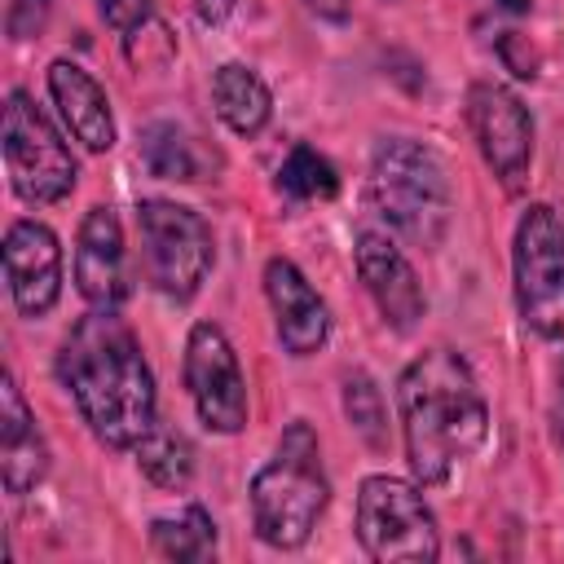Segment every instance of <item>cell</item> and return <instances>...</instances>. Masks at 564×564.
I'll return each mask as SVG.
<instances>
[{
    "instance_id": "1",
    "label": "cell",
    "mask_w": 564,
    "mask_h": 564,
    "mask_svg": "<svg viewBox=\"0 0 564 564\" xmlns=\"http://www.w3.org/2000/svg\"><path fill=\"white\" fill-rule=\"evenodd\" d=\"M57 379L106 449H137L159 423V392L132 326L115 308H88L57 352Z\"/></svg>"
},
{
    "instance_id": "2",
    "label": "cell",
    "mask_w": 564,
    "mask_h": 564,
    "mask_svg": "<svg viewBox=\"0 0 564 564\" xmlns=\"http://www.w3.org/2000/svg\"><path fill=\"white\" fill-rule=\"evenodd\" d=\"M397 410L405 463L419 485L449 480L489 432L485 392L454 348H427L401 370Z\"/></svg>"
},
{
    "instance_id": "3",
    "label": "cell",
    "mask_w": 564,
    "mask_h": 564,
    "mask_svg": "<svg viewBox=\"0 0 564 564\" xmlns=\"http://www.w3.org/2000/svg\"><path fill=\"white\" fill-rule=\"evenodd\" d=\"M330 502V480L322 471L317 432L291 419L273 445V458L251 476V524L273 551H300Z\"/></svg>"
},
{
    "instance_id": "4",
    "label": "cell",
    "mask_w": 564,
    "mask_h": 564,
    "mask_svg": "<svg viewBox=\"0 0 564 564\" xmlns=\"http://www.w3.org/2000/svg\"><path fill=\"white\" fill-rule=\"evenodd\" d=\"M370 203L375 212L388 220V229L414 247H436L449 229V212H454V194H449V176L445 163L410 141V137H388L379 141L375 159H370Z\"/></svg>"
},
{
    "instance_id": "5",
    "label": "cell",
    "mask_w": 564,
    "mask_h": 564,
    "mask_svg": "<svg viewBox=\"0 0 564 564\" xmlns=\"http://www.w3.org/2000/svg\"><path fill=\"white\" fill-rule=\"evenodd\" d=\"M357 542L379 564H432L441 555L436 516L414 480L366 476L357 489Z\"/></svg>"
},
{
    "instance_id": "6",
    "label": "cell",
    "mask_w": 564,
    "mask_h": 564,
    "mask_svg": "<svg viewBox=\"0 0 564 564\" xmlns=\"http://www.w3.org/2000/svg\"><path fill=\"white\" fill-rule=\"evenodd\" d=\"M137 225H141L145 273L154 291L167 300H194L216 260L212 225L194 207L172 203V198H141Z\"/></svg>"
},
{
    "instance_id": "7",
    "label": "cell",
    "mask_w": 564,
    "mask_h": 564,
    "mask_svg": "<svg viewBox=\"0 0 564 564\" xmlns=\"http://www.w3.org/2000/svg\"><path fill=\"white\" fill-rule=\"evenodd\" d=\"M4 167H9L13 194L31 207L62 203L79 176L70 145L22 88L4 97Z\"/></svg>"
},
{
    "instance_id": "8",
    "label": "cell",
    "mask_w": 564,
    "mask_h": 564,
    "mask_svg": "<svg viewBox=\"0 0 564 564\" xmlns=\"http://www.w3.org/2000/svg\"><path fill=\"white\" fill-rule=\"evenodd\" d=\"M511 278L520 317L538 335H564V216L546 203H533L511 242Z\"/></svg>"
},
{
    "instance_id": "9",
    "label": "cell",
    "mask_w": 564,
    "mask_h": 564,
    "mask_svg": "<svg viewBox=\"0 0 564 564\" xmlns=\"http://www.w3.org/2000/svg\"><path fill=\"white\" fill-rule=\"evenodd\" d=\"M185 388H189V401H194L198 419L212 432L234 436V432L247 427V375L238 366V352H234L229 335L216 322H194L189 326Z\"/></svg>"
},
{
    "instance_id": "10",
    "label": "cell",
    "mask_w": 564,
    "mask_h": 564,
    "mask_svg": "<svg viewBox=\"0 0 564 564\" xmlns=\"http://www.w3.org/2000/svg\"><path fill=\"white\" fill-rule=\"evenodd\" d=\"M467 123H471V137L480 145V159L494 167L502 189L516 194L524 185L529 159H533V115H529V106L507 84L480 79L467 93Z\"/></svg>"
},
{
    "instance_id": "11",
    "label": "cell",
    "mask_w": 564,
    "mask_h": 564,
    "mask_svg": "<svg viewBox=\"0 0 564 564\" xmlns=\"http://www.w3.org/2000/svg\"><path fill=\"white\" fill-rule=\"evenodd\" d=\"M4 282L22 317H44L62 295V242L44 220H13L4 229Z\"/></svg>"
},
{
    "instance_id": "12",
    "label": "cell",
    "mask_w": 564,
    "mask_h": 564,
    "mask_svg": "<svg viewBox=\"0 0 564 564\" xmlns=\"http://www.w3.org/2000/svg\"><path fill=\"white\" fill-rule=\"evenodd\" d=\"M75 291L93 308H119L128 295V247L119 216L97 203L84 212L75 234Z\"/></svg>"
},
{
    "instance_id": "13",
    "label": "cell",
    "mask_w": 564,
    "mask_h": 564,
    "mask_svg": "<svg viewBox=\"0 0 564 564\" xmlns=\"http://www.w3.org/2000/svg\"><path fill=\"white\" fill-rule=\"evenodd\" d=\"M264 295H269V308H273V326H278L282 348L291 357H313L326 344V335H330V308L317 295V286L300 273L295 260L273 256L264 264Z\"/></svg>"
},
{
    "instance_id": "14",
    "label": "cell",
    "mask_w": 564,
    "mask_h": 564,
    "mask_svg": "<svg viewBox=\"0 0 564 564\" xmlns=\"http://www.w3.org/2000/svg\"><path fill=\"white\" fill-rule=\"evenodd\" d=\"M357 273H361L375 308L383 313V322L392 330L419 326V317L427 313V295L414 278V264L405 260V251L388 234H361L357 238Z\"/></svg>"
},
{
    "instance_id": "15",
    "label": "cell",
    "mask_w": 564,
    "mask_h": 564,
    "mask_svg": "<svg viewBox=\"0 0 564 564\" xmlns=\"http://www.w3.org/2000/svg\"><path fill=\"white\" fill-rule=\"evenodd\" d=\"M48 97L66 123V132L93 150V154H106L115 145V110H110V97L106 88L70 57H57L48 66Z\"/></svg>"
},
{
    "instance_id": "16",
    "label": "cell",
    "mask_w": 564,
    "mask_h": 564,
    "mask_svg": "<svg viewBox=\"0 0 564 564\" xmlns=\"http://www.w3.org/2000/svg\"><path fill=\"white\" fill-rule=\"evenodd\" d=\"M48 471V445L44 432L18 388L13 375L0 383V480L9 494H31Z\"/></svg>"
},
{
    "instance_id": "17",
    "label": "cell",
    "mask_w": 564,
    "mask_h": 564,
    "mask_svg": "<svg viewBox=\"0 0 564 564\" xmlns=\"http://www.w3.org/2000/svg\"><path fill=\"white\" fill-rule=\"evenodd\" d=\"M212 101H216V115L225 119V128L238 137H260L264 123L273 119V97H269L264 79L242 62H225L212 75Z\"/></svg>"
},
{
    "instance_id": "18",
    "label": "cell",
    "mask_w": 564,
    "mask_h": 564,
    "mask_svg": "<svg viewBox=\"0 0 564 564\" xmlns=\"http://www.w3.org/2000/svg\"><path fill=\"white\" fill-rule=\"evenodd\" d=\"M141 163L159 181H203V159L181 123H150L141 132Z\"/></svg>"
},
{
    "instance_id": "19",
    "label": "cell",
    "mask_w": 564,
    "mask_h": 564,
    "mask_svg": "<svg viewBox=\"0 0 564 564\" xmlns=\"http://www.w3.org/2000/svg\"><path fill=\"white\" fill-rule=\"evenodd\" d=\"M150 542L163 560H181V564H198L216 555V524L203 507H181L176 516H159L150 524Z\"/></svg>"
},
{
    "instance_id": "20",
    "label": "cell",
    "mask_w": 564,
    "mask_h": 564,
    "mask_svg": "<svg viewBox=\"0 0 564 564\" xmlns=\"http://www.w3.org/2000/svg\"><path fill=\"white\" fill-rule=\"evenodd\" d=\"M137 467L159 489H185L194 476V445L185 441V432L154 423L137 445Z\"/></svg>"
},
{
    "instance_id": "21",
    "label": "cell",
    "mask_w": 564,
    "mask_h": 564,
    "mask_svg": "<svg viewBox=\"0 0 564 564\" xmlns=\"http://www.w3.org/2000/svg\"><path fill=\"white\" fill-rule=\"evenodd\" d=\"M278 189L286 198H295V203H317V198H335L339 176H335V163L326 154H317L313 145L300 141L278 163Z\"/></svg>"
},
{
    "instance_id": "22",
    "label": "cell",
    "mask_w": 564,
    "mask_h": 564,
    "mask_svg": "<svg viewBox=\"0 0 564 564\" xmlns=\"http://www.w3.org/2000/svg\"><path fill=\"white\" fill-rule=\"evenodd\" d=\"M344 414H348L352 432H357L370 449H383V445H388V405H383L379 383H375L366 370H352V375L344 379Z\"/></svg>"
},
{
    "instance_id": "23",
    "label": "cell",
    "mask_w": 564,
    "mask_h": 564,
    "mask_svg": "<svg viewBox=\"0 0 564 564\" xmlns=\"http://www.w3.org/2000/svg\"><path fill=\"white\" fill-rule=\"evenodd\" d=\"M123 53L137 70H163L176 57V35L167 31V22H159L154 13L145 22H137L132 31H123Z\"/></svg>"
},
{
    "instance_id": "24",
    "label": "cell",
    "mask_w": 564,
    "mask_h": 564,
    "mask_svg": "<svg viewBox=\"0 0 564 564\" xmlns=\"http://www.w3.org/2000/svg\"><path fill=\"white\" fill-rule=\"evenodd\" d=\"M53 0H9V40H31L44 31Z\"/></svg>"
},
{
    "instance_id": "25",
    "label": "cell",
    "mask_w": 564,
    "mask_h": 564,
    "mask_svg": "<svg viewBox=\"0 0 564 564\" xmlns=\"http://www.w3.org/2000/svg\"><path fill=\"white\" fill-rule=\"evenodd\" d=\"M97 9L115 31H132L137 22L150 18V0H97Z\"/></svg>"
},
{
    "instance_id": "26",
    "label": "cell",
    "mask_w": 564,
    "mask_h": 564,
    "mask_svg": "<svg viewBox=\"0 0 564 564\" xmlns=\"http://www.w3.org/2000/svg\"><path fill=\"white\" fill-rule=\"evenodd\" d=\"M520 40H524V35L507 31V35L498 40V53H502V62H507V70H511V75H520V79H533V75H538V57H533V48L524 53V48H520Z\"/></svg>"
},
{
    "instance_id": "27",
    "label": "cell",
    "mask_w": 564,
    "mask_h": 564,
    "mask_svg": "<svg viewBox=\"0 0 564 564\" xmlns=\"http://www.w3.org/2000/svg\"><path fill=\"white\" fill-rule=\"evenodd\" d=\"M234 4H238V0H194V13L216 26V22H225V18L234 13Z\"/></svg>"
},
{
    "instance_id": "28",
    "label": "cell",
    "mask_w": 564,
    "mask_h": 564,
    "mask_svg": "<svg viewBox=\"0 0 564 564\" xmlns=\"http://www.w3.org/2000/svg\"><path fill=\"white\" fill-rule=\"evenodd\" d=\"M317 18H326V22H344L348 13H352V0H304Z\"/></svg>"
},
{
    "instance_id": "29",
    "label": "cell",
    "mask_w": 564,
    "mask_h": 564,
    "mask_svg": "<svg viewBox=\"0 0 564 564\" xmlns=\"http://www.w3.org/2000/svg\"><path fill=\"white\" fill-rule=\"evenodd\" d=\"M498 4H502V9H511V13H524L533 0H498Z\"/></svg>"
},
{
    "instance_id": "30",
    "label": "cell",
    "mask_w": 564,
    "mask_h": 564,
    "mask_svg": "<svg viewBox=\"0 0 564 564\" xmlns=\"http://www.w3.org/2000/svg\"><path fill=\"white\" fill-rule=\"evenodd\" d=\"M560 392H564V370H560Z\"/></svg>"
},
{
    "instance_id": "31",
    "label": "cell",
    "mask_w": 564,
    "mask_h": 564,
    "mask_svg": "<svg viewBox=\"0 0 564 564\" xmlns=\"http://www.w3.org/2000/svg\"><path fill=\"white\" fill-rule=\"evenodd\" d=\"M560 445H564V427H560Z\"/></svg>"
}]
</instances>
